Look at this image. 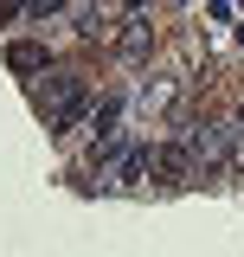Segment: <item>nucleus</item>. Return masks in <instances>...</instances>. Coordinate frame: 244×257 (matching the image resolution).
Masks as SVG:
<instances>
[{"label":"nucleus","mask_w":244,"mask_h":257,"mask_svg":"<svg viewBox=\"0 0 244 257\" xmlns=\"http://www.w3.org/2000/svg\"><path fill=\"white\" fill-rule=\"evenodd\" d=\"M148 180H161V187H186V180H199L193 148H186V142H154V148H148Z\"/></svg>","instance_id":"7ed1b4c3"},{"label":"nucleus","mask_w":244,"mask_h":257,"mask_svg":"<svg viewBox=\"0 0 244 257\" xmlns=\"http://www.w3.org/2000/svg\"><path fill=\"white\" fill-rule=\"evenodd\" d=\"M116 52H122L129 64H142V58L154 52V26L142 20V13H129V20H122V32H116Z\"/></svg>","instance_id":"39448f33"},{"label":"nucleus","mask_w":244,"mask_h":257,"mask_svg":"<svg viewBox=\"0 0 244 257\" xmlns=\"http://www.w3.org/2000/svg\"><path fill=\"white\" fill-rule=\"evenodd\" d=\"M7 64H13L20 77H32V71H45V45H32V39H13V45H7Z\"/></svg>","instance_id":"423d86ee"},{"label":"nucleus","mask_w":244,"mask_h":257,"mask_svg":"<svg viewBox=\"0 0 244 257\" xmlns=\"http://www.w3.org/2000/svg\"><path fill=\"white\" fill-rule=\"evenodd\" d=\"M231 180H244V128L231 122Z\"/></svg>","instance_id":"6e6552de"},{"label":"nucleus","mask_w":244,"mask_h":257,"mask_svg":"<svg viewBox=\"0 0 244 257\" xmlns=\"http://www.w3.org/2000/svg\"><path fill=\"white\" fill-rule=\"evenodd\" d=\"M39 109H45L52 135H71V128L84 122V109H90L84 77H77V71H52V77H45V90H39Z\"/></svg>","instance_id":"f257e3e1"},{"label":"nucleus","mask_w":244,"mask_h":257,"mask_svg":"<svg viewBox=\"0 0 244 257\" xmlns=\"http://www.w3.org/2000/svg\"><path fill=\"white\" fill-rule=\"evenodd\" d=\"M180 142L193 148V161H199V174H231V128L225 122H186L180 128Z\"/></svg>","instance_id":"f03ea898"},{"label":"nucleus","mask_w":244,"mask_h":257,"mask_svg":"<svg viewBox=\"0 0 244 257\" xmlns=\"http://www.w3.org/2000/svg\"><path fill=\"white\" fill-rule=\"evenodd\" d=\"M238 128H244V103H238Z\"/></svg>","instance_id":"9d476101"},{"label":"nucleus","mask_w":244,"mask_h":257,"mask_svg":"<svg viewBox=\"0 0 244 257\" xmlns=\"http://www.w3.org/2000/svg\"><path fill=\"white\" fill-rule=\"evenodd\" d=\"M20 7H32V0H0V26H7V20H13Z\"/></svg>","instance_id":"1a4fd4ad"},{"label":"nucleus","mask_w":244,"mask_h":257,"mask_svg":"<svg viewBox=\"0 0 244 257\" xmlns=\"http://www.w3.org/2000/svg\"><path fill=\"white\" fill-rule=\"evenodd\" d=\"M142 109H148V116H167V122L186 128V77H154L148 90H142Z\"/></svg>","instance_id":"20e7f679"},{"label":"nucleus","mask_w":244,"mask_h":257,"mask_svg":"<svg viewBox=\"0 0 244 257\" xmlns=\"http://www.w3.org/2000/svg\"><path fill=\"white\" fill-rule=\"evenodd\" d=\"M148 148H154V142H148ZM148 148H129V155H122V167H116L122 180H142V174H148Z\"/></svg>","instance_id":"0eeeda50"}]
</instances>
